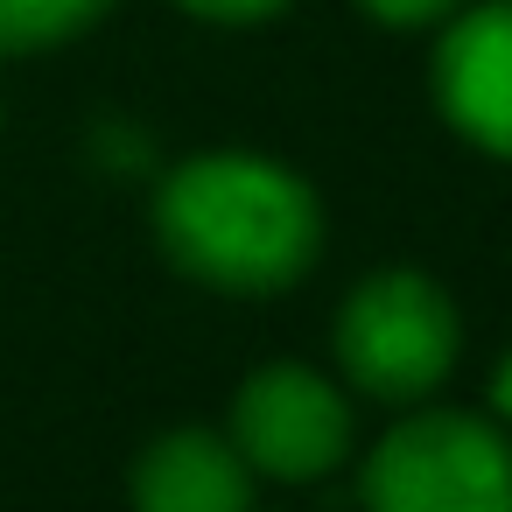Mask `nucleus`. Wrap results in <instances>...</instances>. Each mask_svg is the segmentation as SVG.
<instances>
[{
  "label": "nucleus",
  "mask_w": 512,
  "mask_h": 512,
  "mask_svg": "<svg viewBox=\"0 0 512 512\" xmlns=\"http://www.w3.org/2000/svg\"><path fill=\"white\" fill-rule=\"evenodd\" d=\"M358 8H365L379 29H428V22H449L463 0H358Z\"/></svg>",
  "instance_id": "nucleus-8"
},
{
  "label": "nucleus",
  "mask_w": 512,
  "mask_h": 512,
  "mask_svg": "<svg viewBox=\"0 0 512 512\" xmlns=\"http://www.w3.org/2000/svg\"><path fill=\"white\" fill-rule=\"evenodd\" d=\"M365 512H512V435L484 414L421 407L365 456Z\"/></svg>",
  "instance_id": "nucleus-3"
},
{
  "label": "nucleus",
  "mask_w": 512,
  "mask_h": 512,
  "mask_svg": "<svg viewBox=\"0 0 512 512\" xmlns=\"http://www.w3.org/2000/svg\"><path fill=\"white\" fill-rule=\"evenodd\" d=\"M176 8H190L197 22H267L288 0H176Z\"/></svg>",
  "instance_id": "nucleus-9"
},
{
  "label": "nucleus",
  "mask_w": 512,
  "mask_h": 512,
  "mask_svg": "<svg viewBox=\"0 0 512 512\" xmlns=\"http://www.w3.org/2000/svg\"><path fill=\"white\" fill-rule=\"evenodd\" d=\"M127 491H134V512H253V470L232 449V435H211V428L155 435Z\"/></svg>",
  "instance_id": "nucleus-6"
},
{
  "label": "nucleus",
  "mask_w": 512,
  "mask_h": 512,
  "mask_svg": "<svg viewBox=\"0 0 512 512\" xmlns=\"http://www.w3.org/2000/svg\"><path fill=\"white\" fill-rule=\"evenodd\" d=\"M232 449L246 456L253 477L274 484H316L351 456V400L330 386L316 365H260L232 393Z\"/></svg>",
  "instance_id": "nucleus-4"
},
{
  "label": "nucleus",
  "mask_w": 512,
  "mask_h": 512,
  "mask_svg": "<svg viewBox=\"0 0 512 512\" xmlns=\"http://www.w3.org/2000/svg\"><path fill=\"white\" fill-rule=\"evenodd\" d=\"M435 106L477 155L512 162V0H463L442 22Z\"/></svg>",
  "instance_id": "nucleus-5"
},
{
  "label": "nucleus",
  "mask_w": 512,
  "mask_h": 512,
  "mask_svg": "<svg viewBox=\"0 0 512 512\" xmlns=\"http://www.w3.org/2000/svg\"><path fill=\"white\" fill-rule=\"evenodd\" d=\"M491 414H498V421H512V351L491 365Z\"/></svg>",
  "instance_id": "nucleus-10"
},
{
  "label": "nucleus",
  "mask_w": 512,
  "mask_h": 512,
  "mask_svg": "<svg viewBox=\"0 0 512 512\" xmlns=\"http://www.w3.org/2000/svg\"><path fill=\"white\" fill-rule=\"evenodd\" d=\"M113 0H0V57H29L85 36Z\"/></svg>",
  "instance_id": "nucleus-7"
},
{
  "label": "nucleus",
  "mask_w": 512,
  "mask_h": 512,
  "mask_svg": "<svg viewBox=\"0 0 512 512\" xmlns=\"http://www.w3.org/2000/svg\"><path fill=\"white\" fill-rule=\"evenodd\" d=\"M155 239L169 267L225 295H274L302 281L323 253V204L316 190L246 148L190 155L155 190Z\"/></svg>",
  "instance_id": "nucleus-1"
},
{
  "label": "nucleus",
  "mask_w": 512,
  "mask_h": 512,
  "mask_svg": "<svg viewBox=\"0 0 512 512\" xmlns=\"http://www.w3.org/2000/svg\"><path fill=\"white\" fill-rule=\"evenodd\" d=\"M463 351V316L449 288L421 267H379L365 274L337 309V365L358 393L414 407L428 400Z\"/></svg>",
  "instance_id": "nucleus-2"
}]
</instances>
